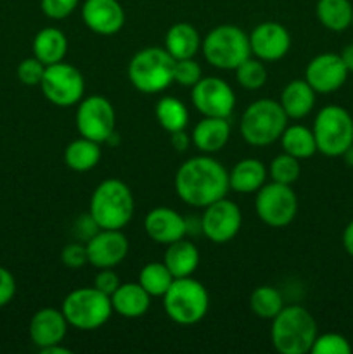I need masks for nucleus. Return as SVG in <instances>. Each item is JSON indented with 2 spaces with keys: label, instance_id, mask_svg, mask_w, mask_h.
<instances>
[{
  "label": "nucleus",
  "instance_id": "f257e3e1",
  "mask_svg": "<svg viewBox=\"0 0 353 354\" xmlns=\"http://www.w3.org/2000/svg\"><path fill=\"white\" fill-rule=\"evenodd\" d=\"M228 171L210 156H196L183 162L175 175L176 196L194 207H206L225 197Z\"/></svg>",
  "mask_w": 353,
  "mask_h": 354
},
{
  "label": "nucleus",
  "instance_id": "f03ea898",
  "mask_svg": "<svg viewBox=\"0 0 353 354\" xmlns=\"http://www.w3.org/2000/svg\"><path fill=\"white\" fill-rule=\"evenodd\" d=\"M134 211V194L121 180H104L93 190L89 214L100 230H121L132 220Z\"/></svg>",
  "mask_w": 353,
  "mask_h": 354
},
{
  "label": "nucleus",
  "instance_id": "7ed1b4c3",
  "mask_svg": "<svg viewBox=\"0 0 353 354\" xmlns=\"http://www.w3.org/2000/svg\"><path fill=\"white\" fill-rule=\"evenodd\" d=\"M272 344L280 354L310 353L317 339V322L303 306H287L272 324Z\"/></svg>",
  "mask_w": 353,
  "mask_h": 354
},
{
  "label": "nucleus",
  "instance_id": "20e7f679",
  "mask_svg": "<svg viewBox=\"0 0 353 354\" xmlns=\"http://www.w3.org/2000/svg\"><path fill=\"white\" fill-rule=\"evenodd\" d=\"M287 127V116L280 102L260 99L249 104L241 118V137L255 147H266L279 140Z\"/></svg>",
  "mask_w": 353,
  "mask_h": 354
},
{
  "label": "nucleus",
  "instance_id": "39448f33",
  "mask_svg": "<svg viewBox=\"0 0 353 354\" xmlns=\"http://www.w3.org/2000/svg\"><path fill=\"white\" fill-rule=\"evenodd\" d=\"M175 59L166 48L147 47L132 57L128 64V80L142 93H158L173 82Z\"/></svg>",
  "mask_w": 353,
  "mask_h": 354
},
{
  "label": "nucleus",
  "instance_id": "423d86ee",
  "mask_svg": "<svg viewBox=\"0 0 353 354\" xmlns=\"http://www.w3.org/2000/svg\"><path fill=\"white\" fill-rule=\"evenodd\" d=\"M165 311L175 324L194 325L204 318L210 297L204 286L192 277L175 279L163 296Z\"/></svg>",
  "mask_w": 353,
  "mask_h": 354
},
{
  "label": "nucleus",
  "instance_id": "0eeeda50",
  "mask_svg": "<svg viewBox=\"0 0 353 354\" xmlns=\"http://www.w3.org/2000/svg\"><path fill=\"white\" fill-rule=\"evenodd\" d=\"M61 311L71 327L78 330H96L109 320L113 306L111 297L96 287H82L66 296Z\"/></svg>",
  "mask_w": 353,
  "mask_h": 354
},
{
  "label": "nucleus",
  "instance_id": "6e6552de",
  "mask_svg": "<svg viewBox=\"0 0 353 354\" xmlns=\"http://www.w3.org/2000/svg\"><path fill=\"white\" fill-rule=\"evenodd\" d=\"M204 59L213 68L235 69L251 57L249 37L237 26L221 24L206 35L203 44Z\"/></svg>",
  "mask_w": 353,
  "mask_h": 354
},
{
  "label": "nucleus",
  "instance_id": "1a4fd4ad",
  "mask_svg": "<svg viewBox=\"0 0 353 354\" xmlns=\"http://www.w3.org/2000/svg\"><path fill=\"white\" fill-rule=\"evenodd\" d=\"M311 131L317 151L338 158L353 144V118L341 106H325L318 111Z\"/></svg>",
  "mask_w": 353,
  "mask_h": 354
},
{
  "label": "nucleus",
  "instance_id": "9d476101",
  "mask_svg": "<svg viewBox=\"0 0 353 354\" xmlns=\"http://www.w3.org/2000/svg\"><path fill=\"white\" fill-rule=\"evenodd\" d=\"M255 209L260 220L273 228L287 227L298 213V197L291 185L272 182L263 183L256 192Z\"/></svg>",
  "mask_w": 353,
  "mask_h": 354
},
{
  "label": "nucleus",
  "instance_id": "9b49d317",
  "mask_svg": "<svg viewBox=\"0 0 353 354\" xmlns=\"http://www.w3.org/2000/svg\"><path fill=\"white\" fill-rule=\"evenodd\" d=\"M40 86L48 102L57 107H69L78 104L83 97L85 80L75 66L61 61L45 68Z\"/></svg>",
  "mask_w": 353,
  "mask_h": 354
},
{
  "label": "nucleus",
  "instance_id": "f8f14e48",
  "mask_svg": "<svg viewBox=\"0 0 353 354\" xmlns=\"http://www.w3.org/2000/svg\"><path fill=\"white\" fill-rule=\"evenodd\" d=\"M116 114L109 100L102 95H92L82 100L76 111V128L80 135L102 144L114 133Z\"/></svg>",
  "mask_w": 353,
  "mask_h": 354
},
{
  "label": "nucleus",
  "instance_id": "ddd939ff",
  "mask_svg": "<svg viewBox=\"0 0 353 354\" xmlns=\"http://www.w3.org/2000/svg\"><path fill=\"white\" fill-rule=\"evenodd\" d=\"M241 209L237 204L225 197L204 207V214L201 218V232L215 244H225L232 241L241 230Z\"/></svg>",
  "mask_w": 353,
  "mask_h": 354
},
{
  "label": "nucleus",
  "instance_id": "4468645a",
  "mask_svg": "<svg viewBox=\"0 0 353 354\" xmlns=\"http://www.w3.org/2000/svg\"><path fill=\"white\" fill-rule=\"evenodd\" d=\"M192 104L203 116L228 118L234 111L235 95L227 82L208 76L192 86Z\"/></svg>",
  "mask_w": 353,
  "mask_h": 354
},
{
  "label": "nucleus",
  "instance_id": "2eb2a0df",
  "mask_svg": "<svg viewBox=\"0 0 353 354\" xmlns=\"http://www.w3.org/2000/svg\"><path fill=\"white\" fill-rule=\"evenodd\" d=\"M348 73L341 55L320 54L308 62L305 80L315 93H332L345 85Z\"/></svg>",
  "mask_w": 353,
  "mask_h": 354
},
{
  "label": "nucleus",
  "instance_id": "dca6fc26",
  "mask_svg": "<svg viewBox=\"0 0 353 354\" xmlns=\"http://www.w3.org/2000/svg\"><path fill=\"white\" fill-rule=\"evenodd\" d=\"M87 258L96 268H113L128 254V239L120 230H99L87 241Z\"/></svg>",
  "mask_w": 353,
  "mask_h": 354
},
{
  "label": "nucleus",
  "instance_id": "f3484780",
  "mask_svg": "<svg viewBox=\"0 0 353 354\" xmlns=\"http://www.w3.org/2000/svg\"><path fill=\"white\" fill-rule=\"evenodd\" d=\"M249 47L251 54L260 61H279L289 52V31L280 23L266 21L258 24L249 35Z\"/></svg>",
  "mask_w": 353,
  "mask_h": 354
},
{
  "label": "nucleus",
  "instance_id": "a211bd4d",
  "mask_svg": "<svg viewBox=\"0 0 353 354\" xmlns=\"http://www.w3.org/2000/svg\"><path fill=\"white\" fill-rule=\"evenodd\" d=\"M82 17L89 30L104 37L118 33L125 24V10L118 0H85Z\"/></svg>",
  "mask_w": 353,
  "mask_h": 354
},
{
  "label": "nucleus",
  "instance_id": "6ab92c4d",
  "mask_svg": "<svg viewBox=\"0 0 353 354\" xmlns=\"http://www.w3.org/2000/svg\"><path fill=\"white\" fill-rule=\"evenodd\" d=\"M144 230L151 241L168 245L183 239L189 228H187V221L183 220L182 214L176 213L175 209L156 207L145 214Z\"/></svg>",
  "mask_w": 353,
  "mask_h": 354
},
{
  "label": "nucleus",
  "instance_id": "aec40b11",
  "mask_svg": "<svg viewBox=\"0 0 353 354\" xmlns=\"http://www.w3.org/2000/svg\"><path fill=\"white\" fill-rule=\"evenodd\" d=\"M68 332V322L62 311L54 308H44L33 315L30 322V337L37 348L61 344Z\"/></svg>",
  "mask_w": 353,
  "mask_h": 354
},
{
  "label": "nucleus",
  "instance_id": "412c9836",
  "mask_svg": "<svg viewBox=\"0 0 353 354\" xmlns=\"http://www.w3.org/2000/svg\"><path fill=\"white\" fill-rule=\"evenodd\" d=\"M230 137L228 118L204 116L192 130V142L204 154H213L221 151Z\"/></svg>",
  "mask_w": 353,
  "mask_h": 354
},
{
  "label": "nucleus",
  "instance_id": "4be33fe9",
  "mask_svg": "<svg viewBox=\"0 0 353 354\" xmlns=\"http://www.w3.org/2000/svg\"><path fill=\"white\" fill-rule=\"evenodd\" d=\"M111 306L113 311L125 318H141L151 306V296L138 282L120 283V287L111 296Z\"/></svg>",
  "mask_w": 353,
  "mask_h": 354
},
{
  "label": "nucleus",
  "instance_id": "5701e85b",
  "mask_svg": "<svg viewBox=\"0 0 353 354\" xmlns=\"http://www.w3.org/2000/svg\"><path fill=\"white\" fill-rule=\"evenodd\" d=\"M280 106L287 118L301 120L311 113L315 106V90L308 85L307 80H294L287 83L280 93Z\"/></svg>",
  "mask_w": 353,
  "mask_h": 354
},
{
  "label": "nucleus",
  "instance_id": "b1692460",
  "mask_svg": "<svg viewBox=\"0 0 353 354\" xmlns=\"http://www.w3.org/2000/svg\"><path fill=\"white\" fill-rule=\"evenodd\" d=\"M163 263L166 268L172 272L175 279H183V277H192L199 265V251L190 241H180L168 244V249L165 252Z\"/></svg>",
  "mask_w": 353,
  "mask_h": 354
},
{
  "label": "nucleus",
  "instance_id": "393cba45",
  "mask_svg": "<svg viewBox=\"0 0 353 354\" xmlns=\"http://www.w3.org/2000/svg\"><path fill=\"white\" fill-rule=\"evenodd\" d=\"M266 169L258 159H241L228 173V185L237 194L258 192L265 183Z\"/></svg>",
  "mask_w": 353,
  "mask_h": 354
},
{
  "label": "nucleus",
  "instance_id": "a878e982",
  "mask_svg": "<svg viewBox=\"0 0 353 354\" xmlns=\"http://www.w3.org/2000/svg\"><path fill=\"white\" fill-rule=\"evenodd\" d=\"M201 47L199 33L189 23H176L168 30L165 38V48L175 61L190 59Z\"/></svg>",
  "mask_w": 353,
  "mask_h": 354
},
{
  "label": "nucleus",
  "instance_id": "bb28decb",
  "mask_svg": "<svg viewBox=\"0 0 353 354\" xmlns=\"http://www.w3.org/2000/svg\"><path fill=\"white\" fill-rule=\"evenodd\" d=\"M66 52H68V38L57 28H44L35 35L33 55L45 66L61 62Z\"/></svg>",
  "mask_w": 353,
  "mask_h": 354
},
{
  "label": "nucleus",
  "instance_id": "cd10ccee",
  "mask_svg": "<svg viewBox=\"0 0 353 354\" xmlns=\"http://www.w3.org/2000/svg\"><path fill=\"white\" fill-rule=\"evenodd\" d=\"M99 161L100 147L97 142L90 140V138H76L64 151V162L73 171H89V169L96 168Z\"/></svg>",
  "mask_w": 353,
  "mask_h": 354
},
{
  "label": "nucleus",
  "instance_id": "c85d7f7f",
  "mask_svg": "<svg viewBox=\"0 0 353 354\" xmlns=\"http://www.w3.org/2000/svg\"><path fill=\"white\" fill-rule=\"evenodd\" d=\"M315 12L322 26L331 31H343L352 26L353 6L350 0H318Z\"/></svg>",
  "mask_w": 353,
  "mask_h": 354
},
{
  "label": "nucleus",
  "instance_id": "c756f323",
  "mask_svg": "<svg viewBox=\"0 0 353 354\" xmlns=\"http://www.w3.org/2000/svg\"><path fill=\"white\" fill-rule=\"evenodd\" d=\"M280 145L286 154L294 156L296 159H307L317 152V142H315L314 131L308 130L301 124L286 127L280 135Z\"/></svg>",
  "mask_w": 353,
  "mask_h": 354
},
{
  "label": "nucleus",
  "instance_id": "7c9ffc66",
  "mask_svg": "<svg viewBox=\"0 0 353 354\" xmlns=\"http://www.w3.org/2000/svg\"><path fill=\"white\" fill-rule=\"evenodd\" d=\"M156 120L168 133L185 130L189 123V111L175 97H163L156 106Z\"/></svg>",
  "mask_w": 353,
  "mask_h": 354
},
{
  "label": "nucleus",
  "instance_id": "2f4dec72",
  "mask_svg": "<svg viewBox=\"0 0 353 354\" xmlns=\"http://www.w3.org/2000/svg\"><path fill=\"white\" fill-rule=\"evenodd\" d=\"M175 277L172 275L165 263H149L141 270L138 283L151 297H163L170 289Z\"/></svg>",
  "mask_w": 353,
  "mask_h": 354
},
{
  "label": "nucleus",
  "instance_id": "473e14b6",
  "mask_svg": "<svg viewBox=\"0 0 353 354\" xmlns=\"http://www.w3.org/2000/svg\"><path fill=\"white\" fill-rule=\"evenodd\" d=\"M249 304H251L253 313L256 317L263 318V320H273L279 315V311L284 308V301L280 292L270 286H263L253 290Z\"/></svg>",
  "mask_w": 353,
  "mask_h": 354
},
{
  "label": "nucleus",
  "instance_id": "72a5a7b5",
  "mask_svg": "<svg viewBox=\"0 0 353 354\" xmlns=\"http://www.w3.org/2000/svg\"><path fill=\"white\" fill-rule=\"evenodd\" d=\"M235 78L246 90H258L266 82V69L258 59L248 57L235 68Z\"/></svg>",
  "mask_w": 353,
  "mask_h": 354
},
{
  "label": "nucleus",
  "instance_id": "f704fd0d",
  "mask_svg": "<svg viewBox=\"0 0 353 354\" xmlns=\"http://www.w3.org/2000/svg\"><path fill=\"white\" fill-rule=\"evenodd\" d=\"M300 159H296L294 156L286 154V152L277 156V158L270 162V176H272V182L291 185V183H294L300 178Z\"/></svg>",
  "mask_w": 353,
  "mask_h": 354
},
{
  "label": "nucleus",
  "instance_id": "c9c22d12",
  "mask_svg": "<svg viewBox=\"0 0 353 354\" xmlns=\"http://www.w3.org/2000/svg\"><path fill=\"white\" fill-rule=\"evenodd\" d=\"M310 353L314 354H350L352 353V346H350L348 339L341 334H324L317 335L314 346H311Z\"/></svg>",
  "mask_w": 353,
  "mask_h": 354
},
{
  "label": "nucleus",
  "instance_id": "e433bc0d",
  "mask_svg": "<svg viewBox=\"0 0 353 354\" xmlns=\"http://www.w3.org/2000/svg\"><path fill=\"white\" fill-rule=\"evenodd\" d=\"M201 78H203L201 66L197 64L192 57L175 61V68H173V82H176L182 86H194Z\"/></svg>",
  "mask_w": 353,
  "mask_h": 354
},
{
  "label": "nucleus",
  "instance_id": "4c0bfd02",
  "mask_svg": "<svg viewBox=\"0 0 353 354\" xmlns=\"http://www.w3.org/2000/svg\"><path fill=\"white\" fill-rule=\"evenodd\" d=\"M47 66L44 62L38 61L37 57H30L21 61V64L17 66V78H19L21 83L28 86L40 85L42 78H44V73Z\"/></svg>",
  "mask_w": 353,
  "mask_h": 354
},
{
  "label": "nucleus",
  "instance_id": "58836bf2",
  "mask_svg": "<svg viewBox=\"0 0 353 354\" xmlns=\"http://www.w3.org/2000/svg\"><path fill=\"white\" fill-rule=\"evenodd\" d=\"M78 3L80 0H42L40 7L51 19H64L75 12Z\"/></svg>",
  "mask_w": 353,
  "mask_h": 354
},
{
  "label": "nucleus",
  "instance_id": "ea45409f",
  "mask_svg": "<svg viewBox=\"0 0 353 354\" xmlns=\"http://www.w3.org/2000/svg\"><path fill=\"white\" fill-rule=\"evenodd\" d=\"M61 261L62 265L68 266V268H73V270L82 268L83 265L89 263V258H87V248L85 245L78 244V242H75V244H68L64 249H62Z\"/></svg>",
  "mask_w": 353,
  "mask_h": 354
},
{
  "label": "nucleus",
  "instance_id": "a19ab883",
  "mask_svg": "<svg viewBox=\"0 0 353 354\" xmlns=\"http://www.w3.org/2000/svg\"><path fill=\"white\" fill-rule=\"evenodd\" d=\"M93 287L111 297L114 290L120 287V277H118L111 268H102V272L97 273L96 279H93Z\"/></svg>",
  "mask_w": 353,
  "mask_h": 354
},
{
  "label": "nucleus",
  "instance_id": "79ce46f5",
  "mask_svg": "<svg viewBox=\"0 0 353 354\" xmlns=\"http://www.w3.org/2000/svg\"><path fill=\"white\" fill-rule=\"evenodd\" d=\"M16 294V280L9 270L0 266V308L9 304Z\"/></svg>",
  "mask_w": 353,
  "mask_h": 354
},
{
  "label": "nucleus",
  "instance_id": "37998d69",
  "mask_svg": "<svg viewBox=\"0 0 353 354\" xmlns=\"http://www.w3.org/2000/svg\"><path fill=\"white\" fill-rule=\"evenodd\" d=\"M170 135H172V137H170V142H172V145H173V149H175V151H179V152L187 151L190 138H189V135L185 133V131H183V130L173 131V133H170Z\"/></svg>",
  "mask_w": 353,
  "mask_h": 354
},
{
  "label": "nucleus",
  "instance_id": "c03bdc74",
  "mask_svg": "<svg viewBox=\"0 0 353 354\" xmlns=\"http://www.w3.org/2000/svg\"><path fill=\"white\" fill-rule=\"evenodd\" d=\"M343 248L353 258V220L346 225L345 232H343Z\"/></svg>",
  "mask_w": 353,
  "mask_h": 354
},
{
  "label": "nucleus",
  "instance_id": "a18cd8bd",
  "mask_svg": "<svg viewBox=\"0 0 353 354\" xmlns=\"http://www.w3.org/2000/svg\"><path fill=\"white\" fill-rule=\"evenodd\" d=\"M339 55H341V59H343V62H345L346 69H348L350 73H353V44L346 45V47L343 48V52Z\"/></svg>",
  "mask_w": 353,
  "mask_h": 354
},
{
  "label": "nucleus",
  "instance_id": "49530a36",
  "mask_svg": "<svg viewBox=\"0 0 353 354\" xmlns=\"http://www.w3.org/2000/svg\"><path fill=\"white\" fill-rule=\"evenodd\" d=\"M42 354H71V349L64 348L61 344H54V346H48V348L40 349Z\"/></svg>",
  "mask_w": 353,
  "mask_h": 354
},
{
  "label": "nucleus",
  "instance_id": "de8ad7c7",
  "mask_svg": "<svg viewBox=\"0 0 353 354\" xmlns=\"http://www.w3.org/2000/svg\"><path fill=\"white\" fill-rule=\"evenodd\" d=\"M341 158L345 159V162H346V165H348V166H353V144L350 145V147L346 149L345 152H343V154H341Z\"/></svg>",
  "mask_w": 353,
  "mask_h": 354
},
{
  "label": "nucleus",
  "instance_id": "09e8293b",
  "mask_svg": "<svg viewBox=\"0 0 353 354\" xmlns=\"http://www.w3.org/2000/svg\"><path fill=\"white\" fill-rule=\"evenodd\" d=\"M352 26H353V17H352Z\"/></svg>",
  "mask_w": 353,
  "mask_h": 354
}]
</instances>
